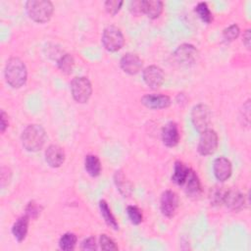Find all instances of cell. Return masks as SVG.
<instances>
[{
  "mask_svg": "<svg viewBox=\"0 0 251 251\" xmlns=\"http://www.w3.org/2000/svg\"><path fill=\"white\" fill-rule=\"evenodd\" d=\"M4 75L9 85L14 88H19L26 81V67L20 58L12 57L6 63Z\"/></svg>",
  "mask_w": 251,
  "mask_h": 251,
  "instance_id": "1",
  "label": "cell"
},
{
  "mask_svg": "<svg viewBox=\"0 0 251 251\" xmlns=\"http://www.w3.org/2000/svg\"><path fill=\"white\" fill-rule=\"evenodd\" d=\"M46 141V132L39 125H29L22 132L23 147L29 152L40 150Z\"/></svg>",
  "mask_w": 251,
  "mask_h": 251,
  "instance_id": "2",
  "label": "cell"
},
{
  "mask_svg": "<svg viewBox=\"0 0 251 251\" xmlns=\"http://www.w3.org/2000/svg\"><path fill=\"white\" fill-rule=\"evenodd\" d=\"M25 10L32 21L43 24L51 19L54 7L47 0H29L25 3Z\"/></svg>",
  "mask_w": 251,
  "mask_h": 251,
  "instance_id": "3",
  "label": "cell"
},
{
  "mask_svg": "<svg viewBox=\"0 0 251 251\" xmlns=\"http://www.w3.org/2000/svg\"><path fill=\"white\" fill-rule=\"evenodd\" d=\"M101 40L105 49L110 52L119 51L125 43V38L122 30L114 25L107 26L104 29Z\"/></svg>",
  "mask_w": 251,
  "mask_h": 251,
  "instance_id": "4",
  "label": "cell"
},
{
  "mask_svg": "<svg viewBox=\"0 0 251 251\" xmlns=\"http://www.w3.org/2000/svg\"><path fill=\"white\" fill-rule=\"evenodd\" d=\"M71 91L76 102L86 103L92 94L91 82L85 76L75 77L71 82Z\"/></svg>",
  "mask_w": 251,
  "mask_h": 251,
  "instance_id": "5",
  "label": "cell"
},
{
  "mask_svg": "<svg viewBox=\"0 0 251 251\" xmlns=\"http://www.w3.org/2000/svg\"><path fill=\"white\" fill-rule=\"evenodd\" d=\"M211 110L205 104H198L192 108L191 111V121L195 129L202 132L209 128L211 124Z\"/></svg>",
  "mask_w": 251,
  "mask_h": 251,
  "instance_id": "6",
  "label": "cell"
},
{
  "mask_svg": "<svg viewBox=\"0 0 251 251\" xmlns=\"http://www.w3.org/2000/svg\"><path fill=\"white\" fill-rule=\"evenodd\" d=\"M200 138L198 143V152L203 156L212 155L218 148L219 137L215 130L206 129L200 132Z\"/></svg>",
  "mask_w": 251,
  "mask_h": 251,
  "instance_id": "7",
  "label": "cell"
},
{
  "mask_svg": "<svg viewBox=\"0 0 251 251\" xmlns=\"http://www.w3.org/2000/svg\"><path fill=\"white\" fill-rule=\"evenodd\" d=\"M174 58L178 65L187 67L197 61L198 51L191 44H182L175 51Z\"/></svg>",
  "mask_w": 251,
  "mask_h": 251,
  "instance_id": "8",
  "label": "cell"
},
{
  "mask_svg": "<svg viewBox=\"0 0 251 251\" xmlns=\"http://www.w3.org/2000/svg\"><path fill=\"white\" fill-rule=\"evenodd\" d=\"M178 206V196L173 190H166L161 195L160 209L164 216L172 218L175 216Z\"/></svg>",
  "mask_w": 251,
  "mask_h": 251,
  "instance_id": "9",
  "label": "cell"
},
{
  "mask_svg": "<svg viewBox=\"0 0 251 251\" xmlns=\"http://www.w3.org/2000/svg\"><path fill=\"white\" fill-rule=\"evenodd\" d=\"M144 82L152 89L160 87L165 79V75L163 70L158 66H148L143 70L142 73Z\"/></svg>",
  "mask_w": 251,
  "mask_h": 251,
  "instance_id": "10",
  "label": "cell"
},
{
  "mask_svg": "<svg viewBox=\"0 0 251 251\" xmlns=\"http://www.w3.org/2000/svg\"><path fill=\"white\" fill-rule=\"evenodd\" d=\"M223 204H225L228 209L232 211H240L244 207L245 197L239 190H226Z\"/></svg>",
  "mask_w": 251,
  "mask_h": 251,
  "instance_id": "11",
  "label": "cell"
},
{
  "mask_svg": "<svg viewBox=\"0 0 251 251\" xmlns=\"http://www.w3.org/2000/svg\"><path fill=\"white\" fill-rule=\"evenodd\" d=\"M120 66L125 73L128 75H135L142 68V60L136 54L126 53L122 57Z\"/></svg>",
  "mask_w": 251,
  "mask_h": 251,
  "instance_id": "12",
  "label": "cell"
},
{
  "mask_svg": "<svg viewBox=\"0 0 251 251\" xmlns=\"http://www.w3.org/2000/svg\"><path fill=\"white\" fill-rule=\"evenodd\" d=\"M213 171L216 178L220 181H225L231 176L232 167L228 159L225 157H219L214 161Z\"/></svg>",
  "mask_w": 251,
  "mask_h": 251,
  "instance_id": "13",
  "label": "cell"
},
{
  "mask_svg": "<svg viewBox=\"0 0 251 251\" xmlns=\"http://www.w3.org/2000/svg\"><path fill=\"white\" fill-rule=\"evenodd\" d=\"M141 103L149 109H165L171 105V99L163 94H145L141 98Z\"/></svg>",
  "mask_w": 251,
  "mask_h": 251,
  "instance_id": "14",
  "label": "cell"
},
{
  "mask_svg": "<svg viewBox=\"0 0 251 251\" xmlns=\"http://www.w3.org/2000/svg\"><path fill=\"white\" fill-rule=\"evenodd\" d=\"M162 140L168 147H175L179 141V131L175 122L167 123L162 128Z\"/></svg>",
  "mask_w": 251,
  "mask_h": 251,
  "instance_id": "15",
  "label": "cell"
},
{
  "mask_svg": "<svg viewBox=\"0 0 251 251\" xmlns=\"http://www.w3.org/2000/svg\"><path fill=\"white\" fill-rule=\"evenodd\" d=\"M45 161L52 168L60 167L65 161V152L59 145L52 144L45 151Z\"/></svg>",
  "mask_w": 251,
  "mask_h": 251,
  "instance_id": "16",
  "label": "cell"
},
{
  "mask_svg": "<svg viewBox=\"0 0 251 251\" xmlns=\"http://www.w3.org/2000/svg\"><path fill=\"white\" fill-rule=\"evenodd\" d=\"M183 185L185 186V192L188 196L196 198L201 193V183L196 175V173L190 170L186 180L184 181Z\"/></svg>",
  "mask_w": 251,
  "mask_h": 251,
  "instance_id": "17",
  "label": "cell"
},
{
  "mask_svg": "<svg viewBox=\"0 0 251 251\" xmlns=\"http://www.w3.org/2000/svg\"><path fill=\"white\" fill-rule=\"evenodd\" d=\"M28 222L29 218L26 215H25L23 217H20L12 226V233L19 242L23 241L26 236L28 229Z\"/></svg>",
  "mask_w": 251,
  "mask_h": 251,
  "instance_id": "18",
  "label": "cell"
},
{
  "mask_svg": "<svg viewBox=\"0 0 251 251\" xmlns=\"http://www.w3.org/2000/svg\"><path fill=\"white\" fill-rule=\"evenodd\" d=\"M163 2L159 0H143L142 10L143 13L150 19L158 18L163 11Z\"/></svg>",
  "mask_w": 251,
  "mask_h": 251,
  "instance_id": "19",
  "label": "cell"
},
{
  "mask_svg": "<svg viewBox=\"0 0 251 251\" xmlns=\"http://www.w3.org/2000/svg\"><path fill=\"white\" fill-rule=\"evenodd\" d=\"M189 172H190V169L185 164H183L180 161H176L175 163L172 180L177 185H183Z\"/></svg>",
  "mask_w": 251,
  "mask_h": 251,
  "instance_id": "20",
  "label": "cell"
},
{
  "mask_svg": "<svg viewBox=\"0 0 251 251\" xmlns=\"http://www.w3.org/2000/svg\"><path fill=\"white\" fill-rule=\"evenodd\" d=\"M114 181L118 190L122 195H124L125 197H127L131 194V190H132L131 183L129 182V180L126 179V176L122 171H117L115 173Z\"/></svg>",
  "mask_w": 251,
  "mask_h": 251,
  "instance_id": "21",
  "label": "cell"
},
{
  "mask_svg": "<svg viewBox=\"0 0 251 251\" xmlns=\"http://www.w3.org/2000/svg\"><path fill=\"white\" fill-rule=\"evenodd\" d=\"M84 169L91 176H98L101 173V163L97 156L87 155L84 159Z\"/></svg>",
  "mask_w": 251,
  "mask_h": 251,
  "instance_id": "22",
  "label": "cell"
},
{
  "mask_svg": "<svg viewBox=\"0 0 251 251\" xmlns=\"http://www.w3.org/2000/svg\"><path fill=\"white\" fill-rule=\"evenodd\" d=\"M99 209H100V213H101L104 221L106 222V224L114 229H119V224H118L116 218L114 217V215L112 214L111 209L108 206V203L105 200H101L99 202Z\"/></svg>",
  "mask_w": 251,
  "mask_h": 251,
  "instance_id": "23",
  "label": "cell"
},
{
  "mask_svg": "<svg viewBox=\"0 0 251 251\" xmlns=\"http://www.w3.org/2000/svg\"><path fill=\"white\" fill-rule=\"evenodd\" d=\"M57 65L62 73L69 75L72 73L74 65H75L74 57L71 54H64L59 58Z\"/></svg>",
  "mask_w": 251,
  "mask_h": 251,
  "instance_id": "24",
  "label": "cell"
},
{
  "mask_svg": "<svg viewBox=\"0 0 251 251\" xmlns=\"http://www.w3.org/2000/svg\"><path fill=\"white\" fill-rule=\"evenodd\" d=\"M76 235L73 232H66L64 233L60 240H59V247L62 250L65 251H69V250H73L76 244Z\"/></svg>",
  "mask_w": 251,
  "mask_h": 251,
  "instance_id": "25",
  "label": "cell"
},
{
  "mask_svg": "<svg viewBox=\"0 0 251 251\" xmlns=\"http://www.w3.org/2000/svg\"><path fill=\"white\" fill-rule=\"evenodd\" d=\"M195 12L199 16V18L206 24H210L213 21V15L205 2H200L195 7Z\"/></svg>",
  "mask_w": 251,
  "mask_h": 251,
  "instance_id": "26",
  "label": "cell"
},
{
  "mask_svg": "<svg viewBox=\"0 0 251 251\" xmlns=\"http://www.w3.org/2000/svg\"><path fill=\"white\" fill-rule=\"evenodd\" d=\"M126 214H127V217H128L129 221L133 225H139L143 220V215H142L141 210L138 207L134 206V205L127 206Z\"/></svg>",
  "mask_w": 251,
  "mask_h": 251,
  "instance_id": "27",
  "label": "cell"
},
{
  "mask_svg": "<svg viewBox=\"0 0 251 251\" xmlns=\"http://www.w3.org/2000/svg\"><path fill=\"white\" fill-rule=\"evenodd\" d=\"M239 32H240V29H239V26L235 24L233 25H230L229 26L226 27L223 31V38L226 41V42H230V41H233L234 39H236L239 35Z\"/></svg>",
  "mask_w": 251,
  "mask_h": 251,
  "instance_id": "28",
  "label": "cell"
},
{
  "mask_svg": "<svg viewBox=\"0 0 251 251\" xmlns=\"http://www.w3.org/2000/svg\"><path fill=\"white\" fill-rule=\"evenodd\" d=\"M225 193H226V190H224L223 187H214L213 189H211V192H210L211 204L215 206H219L223 204Z\"/></svg>",
  "mask_w": 251,
  "mask_h": 251,
  "instance_id": "29",
  "label": "cell"
},
{
  "mask_svg": "<svg viewBox=\"0 0 251 251\" xmlns=\"http://www.w3.org/2000/svg\"><path fill=\"white\" fill-rule=\"evenodd\" d=\"M100 248L102 250H118V246L116 242L109 237L107 234H101L99 238Z\"/></svg>",
  "mask_w": 251,
  "mask_h": 251,
  "instance_id": "30",
  "label": "cell"
},
{
  "mask_svg": "<svg viewBox=\"0 0 251 251\" xmlns=\"http://www.w3.org/2000/svg\"><path fill=\"white\" fill-rule=\"evenodd\" d=\"M123 5V1H118V0H108L105 2V9L110 15H116L121 7Z\"/></svg>",
  "mask_w": 251,
  "mask_h": 251,
  "instance_id": "31",
  "label": "cell"
},
{
  "mask_svg": "<svg viewBox=\"0 0 251 251\" xmlns=\"http://www.w3.org/2000/svg\"><path fill=\"white\" fill-rule=\"evenodd\" d=\"M41 211V207L40 205H38L37 203H35L34 201H31L27 204V206L25 207V212H26V216L28 218H37L38 215L40 214Z\"/></svg>",
  "mask_w": 251,
  "mask_h": 251,
  "instance_id": "32",
  "label": "cell"
},
{
  "mask_svg": "<svg viewBox=\"0 0 251 251\" xmlns=\"http://www.w3.org/2000/svg\"><path fill=\"white\" fill-rule=\"evenodd\" d=\"M80 248H81L82 250H96L97 246H96L95 238H94L93 236H89V237L85 238V239L81 242Z\"/></svg>",
  "mask_w": 251,
  "mask_h": 251,
  "instance_id": "33",
  "label": "cell"
},
{
  "mask_svg": "<svg viewBox=\"0 0 251 251\" xmlns=\"http://www.w3.org/2000/svg\"><path fill=\"white\" fill-rule=\"evenodd\" d=\"M129 10L132 14L138 15L140 13H143L142 10V1H131L129 4Z\"/></svg>",
  "mask_w": 251,
  "mask_h": 251,
  "instance_id": "34",
  "label": "cell"
},
{
  "mask_svg": "<svg viewBox=\"0 0 251 251\" xmlns=\"http://www.w3.org/2000/svg\"><path fill=\"white\" fill-rule=\"evenodd\" d=\"M7 127H8V116L2 110L1 114H0V130H1V132H4Z\"/></svg>",
  "mask_w": 251,
  "mask_h": 251,
  "instance_id": "35",
  "label": "cell"
},
{
  "mask_svg": "<svg viewBox=\"0 0 251 251\" xmlns=\"http://www.w3.org/2000/svg\"><path fill=\"white\" fill-rule=\"evenodd\" d=\"M243 119L246 120V125H248L250 120V100H247L243 105Z\"/></svg>",
  "mask_w": 251,
  "mask_h": 251,
  "instance_id": "36",
  "label": "cell"
},
{
  "mask_svg": "<svg viewBox=\"0 0 251 251\" xmlns=\"http://www.w3.org/2000/svg\"><path fill=\"white\" fill-rule=\"evenodd\" d=\"M251 38V34H250V29H246L244 34H243V43L246 46L247 49H250V39Z\"/></svg>",
  "mask_w": 251,
  "mask_h": 251,
  "instance_id": "37",
  "label": "cell"
}]
</instances>
